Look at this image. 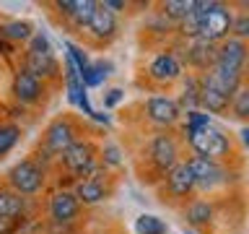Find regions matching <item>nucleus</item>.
<instances>
[{"label": "nucleus", "instance_id": "10", "mask_svg": "<svg viewBox=\"0 0 249 234\" xmlns=\"http://www.w3.org/2000/svg\"><path fill=\"white\" fill-rule=\"evenodd\" d=\"M145 112L159 125H174L179 120V104L174 99H166V97H151L145 104Z\"/></svg>", "mask_w": 249, "mask_h": 234}, {"label": "nucleus", "instance_id": "2", "mask_svg": "<svg viewBox=\"0 0 249 234\" xmlns=\"http://www.w3.org/2000/svg\"><path fill=\"white\" fill-rule=\"evenodd\" d=\"M8 182H11V187L18 195H31V193H36L39 187H42L44 172L39 169L31 159H26V161L16 164V167L8 172Z\"/></svg>", "mask_w": 249, "mask_h": 234}, {"label": "nucleus", "instance_id": "1", "mask_svg": "<svg viewBox=\"0 0 249 234\" xmlns=\"http://www.w3.org/2000/svg\"><path fill=\"white\" fill-rule=\"evenodd\" d=\"M187 140L195 148V154L202 156V159L218 161L223 156H229L231 151V140L223 130L213 128V125H205V128H184Z\"/></svg>", "mask_w": 249, "mask_h": 234}, {"label": "nucleus", "instance_id": "30", "mask_svg": "<svg viewBox=\"0 0 249 234\" xmlns=\"http://www.w3.org/2000/svg\"><path fill=\"white\" fill-rule=\"evenodd\" d=\"M187 128H205V125H210V117L202 115L200 109H192V112H187Z\"/></svg>", "mask_w": 249, "mask_h": 234}, {"label": "nucleus", "instance_id": "9", "mask_svg": "<svg viewBox=\"0 0 249 234\" xmlns=\"http://www.w3.org/2000/svg\"><path fill=\"white\" fill-rule=\"evenodd\" d=\"M73 136H75V130H73V125H70L68 120H54L50 125V130H47V148H50L52 154H62L65 156V151L70 146H73Z\"/></svg>", "mask_w": 249, "mask_h": 234}, {"label": "nucleus", "instance_id": "19", "mask_svg": "<svg viewBox=\"0 0 249 234\" xmlns=\"http://www.w3.org/2000/svg\"><path fill=\"white\" fill-rule=\"evenodd\" d=\"M187 224H192V226H205L210 218H213V206H210L208 200H192L190 206H187Z\"/></svg>", "mask_w": 249, "mask_h": 234}, {"label": "nucleus", "instance_id": "18", "mask_svg": "<svg viewBox=\"0 0 249 234\" xmlns=\"http://www.w3.org/2000/svg\"><path fill=\"white\" fill-rule=\"evenodd\" d=\"M104 195H107V190H104V185L99 182V179H93V177H89V179H81L78 182V187H75V198L81 200V203H99V200H104Z\"/></svg>", "mask_w": 249, "mask_h": 234}, {"label": "nucleus", "instance_id": "36", "mask_svg": "<svg viewBox=\"0 0 249 234\" xmlns=\"http://www.w3.org/2000/svg\"><path fill=\"white\" fill-rule=\"evenodd\" d=\"M241 143H244V146L249 148V128H244V130H241Z\"/></svg>", "mask_w": 249, "mask_h": 234}, {"label": "nucleus", "instance_id": "29", "mask_svg": "<svg viewBox=\"0 0 249 234\" xmlns=\"http://www.w3.org/2000/svg\"><path fill=\"white\" fill-rule=\"evenodd\" d=\"M65 47H68V52H70V60L75 62V68H78V70H86V68L91 65V62L86 60V52L81 50V47H75V44H65Z\"/></svg>", "mask_w": 249, "mask_h": 234}, {"label": "nucleus", "instance_id": "25", "mask_svg": "<svg viewBox=\"0 0 249 234\" xmlns=\"http://www.w3.org/2000/svg\"><path fill=\"white\" fill-rule=\"evenodd\" d=\"M182 104H184V107H190V112L200 104V81H197V78H187Z\"/></svg>", "mask_w": 249, "mask_h": 234}, {"label": "nucleus", "instance_id": "31", "mask_svg": "<svg viewBox=\"0 0 249 234\" xmlns=\"http://www.w3.org/2000/svg\"><path fill=\"white\" fill-rule=\"evenodd\" d=\"M29 52H52V50H50V42H47V37L36 34L34 39H31V44H29Z\"/></svg>", "mask_w": 249, "mask_h": 234}, {"label": "nucleus", "instance_id": "11", "mask_svg": "<svg viewBox=\"0 0 249 234\" xmlns=\"http://www.w3.org/2000/svg\"><path fill=\"white\" fill-rule=\"evenodd\" d=\"M215 58H218V50H215L213 42H208V39H192L190 47H187V60H190V65H195V68L210 70L215 65Z\"/></svg>", "mask_w": 249, "mask_h": 234}, {"label": "nucleus", "instance_id": "21", "mask_svg": "<svg viewBox=\"0 0 249 234\" xmlns=\"http://www.w3.org/2000/svg\"><path fill=\"white\" fill-rule=\"evenodd\" d=\"M96 8H99V3H93V0H75V5H73V23L75 26H86L89 29V23H91V19H93V13H96Z\"/></svg>", "mask_w": 249, "mask_h": 234}, {"label": "nucleus", "instance_id": "34", "mask_svg": "<svg viewBox=\"0 0 249 234\" xmlns=\"http://www.w3.org/2000/svg\"><path fill=\"white\" fill-rule=\"evenodd\" d=\"M13 232V218L0 216V234H11Z\"/></svg>", "mask_w": 249, "mask_h": 234}, {"label": "nucleus", "instance_id": "26", "mask_svg": "<svg viewBox=\"0 0 249 234\" xmlns=\"http://www.w3.org/2000/svg\"><path fill=\"white\" fill-rule=\"evenodd\" d=\"M231 112L233 117H249V86L236 91V97L231 101Z\"/></svg>", "mask_w": 249, "mask_h": 234}, {"label": "nucleus", "instance_id": "23", "mask_svg": "<svg viewBox=\"0 0 249 234\" xmlns=\"http://www.w3.org/2000/svg\"><path fill=\"white\" fill-rule=\"evenodd\" d=\"M192 11V0H169V3H163L161 5V13L166 16V19H179V21H184V16Z\"/></svg>", "mask_w": 249, "mask_h": 234}, {"label": "nucleus", "instance_id": "15", "mask_svg": "<svg viewBox=\"0 0 249 234\" xmlns=\"http://www.w3.org/2000/svg\"><path fill=\"white\" fill-rule=\"evenodd\" d=\"M78 200L75 193H57L50 200V214L54 221H73L78 216Z\"/></svg>", "mask_w": 249, "mask_h": 234}, {"label": "nucleus", "instance_id": "32", "mask_svg": "<svg viewBox=\"0 0 249 234\" xmlns=\"http://www.w3.org/2000/svg\"><path fill=\"white\" fill-rule=\"evenodd\" d=\"M104 161L112 164V167H117V164H120V148H117V146H107L104 148Z\"/></svg>", "mask_w": 249, "mask_h": 234}, {"label": "nucleus", "instance_id": "20", "mask_svg": "<svg viewBox=\"0 0 249 234\" xmlns=\"http://www.w3.org/2000/svg\"><path fill=\"white\" fill-rule=\"evenodd\" d=\"M18 214H23V198L18 193H11V190L0 187V216L16 218Z\"/></svg>", "mask_w": 249, "mask_h": 234}, {"label": "nucleus", "instance_id": "22", "mask_svg": "<svg viewBox=\"0 0 249 234\" xmlns=\"http://www.w3.org/2000/svg\"><path fill=\"white\" fill-rule=\"evenodd\" d=\"M135 232L138 234H166V224H163L159 216L143 214V216H138V221H135Z\"/></svg>", "mask_w": 249, "mask_h": 234}, {"label": "nucleus", "instance_id": "6", "mask_svg": "<svg viewBox=\"0 0 249 234\" xmlns=\"http://www.w3.org/2000/svg\"><path fill=\"white\" fill-rule=\"evenodd\" d=\"M247 60V47L239 39H229L218 47V58H215V68L221 70H231V73H241Z\"/></svg>", "mask_w": 249, "mask_h": 234}, {"label": "nucleus", "instance_id": "7", "mask_svg": "<svg viewBox=\"0 0 249 234\" xmlns=\"http://www.w3.org/2000/svg\"><path fill=\"white\" fill-rule=\"evenodd\" d=\"M177 156H179V148L177 143L171 140L169 136H156L153 143H151V159L159 169L163 172H171L177 167Z\"/></svg>", "mask_w": 249, "mask_h": 234}, {"label": "nucleus", "instance_id": "3", "mask_svg": "<svg viewBox=\"0 0 249 234\" xmlns=\"http://www.w3.org/2000/svg\"><path fill=\"white\" fill-rule=\"evenodd\" d=\"M233 26V19H231V11L226 8L223 3H215L213 11H208L202 16V23H200V39H208V42H218L223 39L226 34L231 31Z\"/></svg>", "mask_w": 249, "mask_h": 234}, {"label": "nucleus", "instance_id": "17", "mask_svg": "<svg viewBox=\"0 0 249 234\" xmlns=\"http://www.w3.org/2000/svg\"><path fill=\"white\" fill-rule=\"evenodd\" d=\"M26 70L39 76H54L57 73V60L52 52H29L26 55Z\"/></svg>", "mask_w": 249, "mask_h": 234}, {"label": "nucleus", "instance_id": "33", "mask_svg": "<svg viewBox=\"0 0 249 234\" xmlns=\"http://www.w3.org/2000/svg\"><path fill=\"white\" fill-rule=\"evenodd\" d=\"M120 99H122V89H112V91L104 97V104H107V107H114Z\"/></svg>", "mask_w": 249, "mask_h": 234}, {"label": "nucleus", "instance_id": "16", "mask_svg": "<svg viewBox=\"0 0 249 234\" xmlns=\"http://www.w3.org/2000/svg\"><path fill=\"white\" fill-rule=\"evenodd\" d=\"M89 31L93 37H99V39H109L117 31L114 13L109 11V8H104V5H99L96 13H93V19H91V23H89Z\"/></svg>", "mask_w": 249, "mask_h": 234}, {"label": "nucleus", "instance_id": "27", "mask_svg": "<svg viewBox=\"0 0 249 234\" xmlns=\"http://www.w3.org/2000/svg\"><path fill=\"white\" fill-rule=\"evenodd\" d=\"M3 34L11 37V39H29L31 37V26L26 21H11L3 26Z\"/></svg>", "mask_w": 249, "mask_h": 234}, {"label": "nucleus", "instance_id": "35", "mask_svg": "<svg viewBox=\"0 0 249 234\" xmlns=\"http://www.w3.org/2000/svg\"><path fill=\"white\" fill-rule=\"evenodd\" d=\"M101 5H104V8H109V11H122V8L124 5H127V3H124V0H107V3H101Z\"/></svg>", "mask_w": 249, "mask_h": 234}, {"label": "nucleus", "instance_id": "28", "mask_svg": "<svg viewBox=\"0 0 249 234\" xmlns=\"http://www.w3.org/2000/svg\"><path fill=\"white\" fill-rule=\"evenodd\" d=\"M231 31L236 34L239 42H244V39H249V16L244 13V16H239V19H233V26H231Z\"/></svg>", "mask_w": 249, "mask_h": 234}, {"label": "nucleus", "instance_id": "5", "mask_svg": "<svg viewBox=\"0 0 249 234\" xmlns=\"http://www.w3.org/2000/svg\"><path fill=\"white\" fill-rule=\"evenodd\" d=\"M187 164H190V169L195 175V182H197V187H202V190H210V187L221 185L226 179V172L218 161L202 159V156H192Z\"/></svg>", "mask_w": 249, "mask_h": 234}, {"label": "nucleus", "instance_id": "13", "mask_svg": "<svg viewBox=\"0 0 249 234\" xmlns=\"http://www.w3.org/2000/svg\"><path fill=\"white\" fill-rule=\"evenodd\" d=\"M231 101H233V99L229 97V94H223L221 89H215L210 81H205V78L200 81V104L205 107L208 112L221 115V112H226V109H229Z\"/></svg>", "mask_w": 249, "mask_h": 234}, {"label": "nucleus", "instance_id": "12", "mask_svg": "<svg viewBox=\"0 0 249 234\" xmlns=\"http://www.w3.org/2000/svg\"><path fill=\"white\" fill-rule=\"evenodd\" d=\"M13 94H16V99H18L21 104H31V101H36L39 94H42V83H39V78L34 73L18 70L16 78H13Z\"/></svg>", "mask_w": 249, "mask_h": 234}, {"label": "nucleus", "instance_id": "8", "mask_svg": "<svg viewBox=\"0 0 249 234\" xmlns=\"http://www.w3.org/2000/svg\"><path fill=\"white\" fill-rule=\"evenodd\" d=\"M166 187H169V193L174 195V198H187V195L197 187L190 164H177V167L166 175Z\"/></svg>", "mask_w": 249, "mask_h": 234}, {"label": "nucleus", "instance_id": "24", "mask_svg": "<svg viewBox=\"0 0 249 234\" xmlns=\"http://www.w3.org/2000/svg\"><path fill=\"white\" fill-rule=\"evenodd\" d=\"M18 125H0V156H5L11 148L18 143Z\"/></svg>", "mask_w": 249, "mask_h": 234}, {"label": "nucleus", "instance_id": "4", "mask_svg": "<svg viewBox=\"0 0 249 234\" xmlns=\"http://www.w3.org/2000/svg\"><path fill=\"white\" fill-rule=\"evenodd\" d=\"M62 159H65V167L70 172H75L81 177H91L93 167H96V151H93L91 143H73Z\"/></svg>", "mask_w": 249, "mask_h": 234}, {"label": "nucleus", "instance_id": "14", "mask_svg": "<svg viewBox=\"0 0 249 234\" xmlns=\"http://www.w3.org/2000/svg\"><path fill=\"white\" fill-rule=\"evenodd\" d=\"M148 70H151V78H156V81H161V83H169V81H174V78H179L182 65H179V60L171 52H163L151 62Z\"/></svg>", "mask_w": 249, "mask_h": 234}]
</instances>
